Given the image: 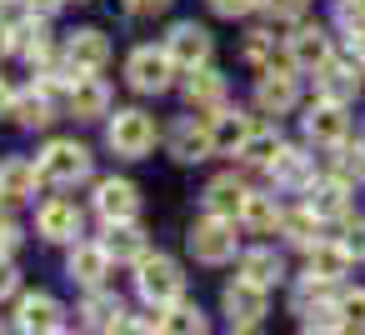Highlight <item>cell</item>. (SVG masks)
I'll list each match as a JSON object with an SVG mask.
<instances>
[{
	"label": "cell",
	"instance_id": "cell-1",
	"mask_svg": "<svg viewBox=\"0 0 365 335\" xmlns=\"http://www.w3.org/2000/svg\"><path fill=\"white\" fill-rule=\"evenodd\" d=\"M155 115L140 110V105H125V110H110L106 120V145L120 155V160H145L155 150Z\"/></svg>",
	"mask_w": 365,
	"mask_h": 335
},
{
	"label": "cell",
	"instance_id": "cell-2",
	"mask_svg": "<svg viewBox=\"0 0 365 335\" xmlns=\"http://www.w3.org/2000/svg\"><path fill=\"white\" fill-rule=\"evenodd\" d=\"M135 290H140V300L145 305H155V310H165V305H175V300H185V275H180V265L170 260V255H140L135 260Z\"/></svg>",
	"mask_w": 365,
	"mask_h": 335
},
{
	"label": "cell",
	"instance_id": "cell-3",
	"mask_svg": "<svg viewBox=\"0 0 365 335\" xmlns=\"http://www.w3.org/2000/svg\"><path fill=\"white\" fill-rule=\"evenodd\" d=\"M91 165H96L91 145L66 140V135L46 140V145H41V155H36V170H41V180H46V185H76V180H86V175H91Z\"/></svg>",
	"mask_w": 365,
	"mask_h": 335
},
{
	"label": "cell",
	"instance_id": "cell-4",
	"mask_svg": "<svg viewBox=\"0 0 365 335\" xmlns=\"http://www.w3.org/2000/svg\"><path fill=\"white\" fill-rule=\"evenodd\" d=\"M185 245H190V255H195L200 265H225V260H235L240 235H235V225H230L225 215H210V210H205L200 220H190Z\"/></svg>",
	"mask_w": 365,
	"mask_h": 335
},
{
	"label": "cell",
	"instance_id": "cell-5",
	"mask_svg": "<svg viewBox=\"0 0 365 335\" xmlns=\"http://www.w3.org/2000/svg\"><path fill=\"white\" fill-rule=\"evenodd\" d=\"M125 86L140 91V96H165L175 86V61L165 56V46H135L125 56Z\"/></svg>",
	"mask_w": 365,
	"mask_h": 335
},
{
	"label": "cell",
	"instance_id": "cell-6",
	"mask_svg": "<svg viewBox=\"0 0 365 335\" xmlns=\"http://www.w3.org/2000/svg\"><path fill=\"white\" fill-rule=\"evenodd\" d=\"M165 56L175 61V71H200L215 56V36L205 26H195V21H175L165 31Z\"/></svg>",
	"mask_w": 365,
	"mask_h": 335
},
{
	"label": "cell",
	"instance_id": "cell-7",
	"mask_svg": "<svg viewBox=\"0 0 365 335\" xmlns=\"http://www.w3.org/2000/svg\"><path fill=\"white\" fill-rule=\"evenodd\" d=\"M165 150L170 160L180 165H200L215 155V135H210V120H195V115H180L170 130H165Z\"/></svg>",
	"mask_w": 365,
	"mask_h": 335
},
{
	"label": "cell",
	"instance_id": "cell-8",
	"mask_svg": "<svg viewBox=\"0 0 365 335\" xmlns=\"http://www.w3.org/2000/svg\"><path fill=\"white\" fill-rule=\"evenodd\" d=\"M91 205H96V215H101L106 225L135 220V215H140V185H135V180H125V175H106V180H96Z\"/></svg>",
	"mask_w": 365,
	"mask_h": 335
},
{
	"label": "cell",
	"instance_id": "cell-9",
	"mask_svg": "<svg viewBox=\"0 0 365 335\" xmlns=\"http://www.w3.org/2000/svg\"><path fill=\"white\" fill-rule=\"evenodd\" d=\"M330 56H335V46H330V31H325V26L300 21V26L285 36V61H290V71H320Z\"/></svg>",
	"mask_w": 365,
	"mask_h": 335
},
{
	"label": "cell",
	"instance_id": "cell-10",
	"mask_svg": "<svg viewBox=\"0 0 365 335\" xmlns=\"http://www.w3.org/2000/svg\"><path fill=\"white\" fill-rule=\"evenodd\" d=\"M305 140H310L315 150H340V145L350 140V115H345V105L315 100V105L305 110Z\"/></svg>",
	"mask_w": 365,
	"mask_h": 335
},
{
	"label": "cell",
	"instance_id": "cell-11",
	"mask_svg": "<svg viewBox=\"0 0 365 335\" xmlns=\"http://www.w3.org/2000/svg\"><path fill=\"white\" fill-rule=\"evenodd\" d=\"M81 225H86V215H81V205L66 200V195H51V200L36 210V235L51 240V245H76Z\"/></svg>",
	"mask_w": 365,
	"mask_h": 335
},
{
	"label": "cell",
	"instance_id": "cell-12",
	"mask_svg": "<svg viewBox=\"0 0 365 335\" xmlns=\"http://www.w3.org/2000/svg\"><path fill=\"white\" fill-rule=\"evenodd\" d=\"M66 71L71 76H96V71H106L110 66V36L106 31H96V26H86V31H76L71 41H66Z\"/></svg>",
	"mask_w": 365,
	"mask_h": 335
},
{
	"label": "cell",
	"instance_id": "cell-13",
	"mask_svg": "<svg viewBox=\"0 0 365 335\" xmlns=\"http://www.w3.org/2000/svg\"><path fill=\"white\" fill-rule=\"evenodd\" d=\"M66 115H76V120H106L110 115V86L101 76H76L71 96H66Z\"/></svg>",
	"mask_w": 365,
	"mask_h": 335
},
{
	"label": "cell",
	"instance_id": "cell-14",
	"mask_svg": "<svg viewBox=\"0 0 365 335\" xmlns=\"http://www.w3.org/2000/svg\"><path fill=\"white\" fill-rule=\"evenodd\" d=\"M355 91H360V66L355 61H325L320 71H315V100H335V105H345V100H355Z\"/></svg>",
	"mask_w": 365,
	"mask_h": 335
},
{
	"label": "cell",
	"instance_id": "cell-15",
	"mask_svg": "<svg viewBox=\"0 0 365 335\" xmlns=\"http://www.w3.org/2000/svg\"><path fill=\"white\" fill-rule=\"evenodd\" d=\"M16 330L26 335H61V300L36 290V295H21L16 305Z\"/></svg>",
	"mask_w": 365,
	"mask_h": 335
},
{
	"label": "cell",
	"instance_id": "cell-16",
	"mask_svg": "<svg viewBox=\"0 0 365 335\" xmlns=\"http://www.w3.org/2000/svg\"><path fill=\"white\" fill-rule=\"evenodd\" d=\"M300 100V86H295V71H265L255 81V105L265 115H290Z\"/></svg>",
	"mask_w": 365,
	"mask_h": 335
},
{
	"label": "cell",
	"instance_id": "cell-17",
	"mask_svg": "<svg viewBox=\"0 0 365 335\" xmlns=\"http://www.w3.org/2000/svg\"><path fill=\"white\" fill-rule=\"evenodd\" d=\"M220 305H225V315H230V325H255V320L265 315V285H255V280H245V275H235V280L225 285V295H220Z\"/></svg>",
	"mask_w": 365,
	"mask_h": 335
},
{
	"label": "cell",
	"instance_id": "cell-18",
	"mask_svg": "<svg viewBox=\"0 0 365 335\" xmlns=\"http://www.w3.org/2000/svg\"><path fill=\"white\" fill-rule=\"evenodd\" d=\"M66 270H71V280H76V285L101 290V280H106V270H110V250H106V245H96V240H76V245H71Z\"/></svg>",
	"mask_w": 365,
	"mask_h": 335
},
{
	"label": "cell",
	"instance_id": "cell-19",
	"mask_svg": "<svg viewBox=\"0 0 365 335\" xmlns=\"http://www.w3.org/2000/svg\"><path fill=\"white\" fill-rule=\"evenodd\" d=\"M350 190H355V185L325 175V180H310V185H305V205H310L320 220H345V215H350Z\"/></svg>",
	"mask_w": 365,
	"mask_h": 335
},
{
	"label": "cell",
	"instance_id": "cell-20",
	"mask_svg": "<svg viewBox=\"0 0 365 335\" xmlns=\"http://www.w3.org/2000/svg\"><path fill=\"white\" fill-rule=\"evenodd\" d=\"M350 250L340 245V240H320V245H310L305 250V275L310 280H325V285H335V280H345L350 275Z\"/></svg>",
	"mask_w": 365,
	"mask_h": 335
},
{
	"label": "cell",
	"instance_id": "cell-21",
	"mask_svg": "<svg viewBox=\"0 0 365 335\" xmlns=\"http://www.w3.org/2000/svg\"><path fill=\"white\" fill-rule=\"evenodd\" d=\"M36 185H46L41 170H36V160H26V155L0 160V200H11V205H16V200H31Z\"/></svg>",
	"mask_w": 365,
	"mask_h": 335
},
{
	"label": "cell",
	"instance_id": "cell-22",
	"mask_svg": "<svg viewBox=\"0 0 365 335\" xmlns=\"http://www.w3.org/2000/svg\"><path fill=\"white\" fill-rule=\"evenodd\" d=\"M245 195H250V185L240 180V175H215L205 190H200V205L210 210V215H240V205H245Z\"/></svg>",
	"mask_w": 365,
	"mask_h": 335
},
{
	"label": "cell",
	"instance_id": "cell-23",
	"mask_svg": "<svg viewBox=\"0 0 365 335\" xmlns=\"http://www.w3.org/2000/svg\"><path fill=\"white\" fill-rule=\"evenodd\" d=\"M250 130H255V120H250L245 110H230V105H220V110L210 115V135H215V155H220V150H230V155H235V150L245 145V135H250Z\"/></svg>",
	"mask_w": 365,
	"mask_h": 335
},
{
	"label": "cell",
	"instance_id": "cell-24",
	"mask_svg": "<svg viewBox=\"0 0 365 335\" xmlns=\"http://www.w3.org/2000/svg\"><path fill=\"white\" fill-rule=\"evenodd\" d=\"M185 100H190V110H220V105H225V76L210 71V66L190 71V81H185Z\"/></svg>",
	"mask_w": 365,
	"mask_h": 335
},
{
	"label": "cell",
	"instance_id": "cell-25",
	"mask_svg": "<svg viewBox=\"0 0 365 335\" xmlns=\"http://www.w3.org/2000/svg\"><path fill=\"white\" fill-rule=\"evenodd\" d=\"M280 150H285V145H280V130H275V125H255V130L245 135V145L235 150V160H240V165H255V170H270Z\"/></svg>",
	"mask_w": 365,
	"mask_h": 335
},
{
	"label": "cell",
	"instance_id": "cell-26",
	"mask_svg": "<svg viewBox=\"0 0 365 335\" xmlns=\"http://www.w3.org/2000/svg\"><path fill=\"white\" fill-rule=\"evenodd\" d=\"M155 330H160V335H210V320H205V310H200V305L175 300V305H165V310H160Z\"/></svg>",
	"mask_w": 365,
	"mask_h": 335
},
{
	"label": "cell",
	"instance_id": "cell-27",
	"mask_svg": "<svg viewBox=\"0 0 365 335\" xmlns=\"http://www.w3.org/2000/svg\"><path fill=\"white\" fill-rule=\"evenodd\" d=\"M240 61H245V66H255L260 76H265V71H275V61L290 71V61H285V41L275 46V31H250V36H245V46H240Z\"/></svg>",
	"mask_w": 365,
	"mask_h": 335
},
{
	"label": "cell",
	"instance_id": "cell-28",
	"mask_svg": "<svg viewBox=\"0 0 365 335\" xmlns=\"http://www.w3.org/2000/svg\"><path fill=\"white\" fill-rule=\"evenodd\" d=\"M280 215H285V210L275 205V195H260V190H250L235 220H240L250 235H270V230H280Z\"/></svg>",
	"mask_w": 365,
	"mask_h": 335
},
{
	"label": "cell",
	"instance_id": "cell-29",
	"mask_svg": "<svg viewBox=\"0 0 365 335\" xmlns=\"http://www.w3.org/2000/svg\"><path fill=\"white\" fill-rule=\"evenodd\" d=\"M240 275L270 290V285H280V280H285V260H280L270 245H255V250H245V255H240Z\"/></svg>",
	"mask_w": 365,
	"mask_h": 335
},
{
	"label": "cell",
	"instance_id": "cell-30",
	"mask_svg": "<svg viewBox=\"0 0 365 335\" xmlns=\"http://www.w3.org/2000/svg\"><path fill=\"white\" fill-rule=\"evenodd\" d=\"M101 245L110 250V260H140L145 255V230L135 220H120V225H106V240Z\"/></svg>",
	"mask_w": 365,
	"mask_h": 335
},
{
	"label": "cell",
	"instance_id": "cell-31",
	"mask_svg": "<svg viewBox=\"0 0 365 335\" xmlns=\"http://www.w3.org/2000/svg\"><path fill=\"white\" fill-rule=\"evenodd\" d=\"M270 180H275V185H290V190H295V185L305 190V185L315 180V175H310V155H305V150H290V145H285V150L275 155V165H270Z\"/></svg>",
	"mask_w": 365,
	"mask_h": 335
},
{
	"label": "cell",
	"instance_id": "cell-32",
	"mask_svg": "<svg viewBox=\"0 0 365 335\" xmlns=\"http://www.w3.org/2000/svg\"><path fill=\"white\" fill-rule=\"evenodd\" d=\"M280 230H285V240H290V245H300V250L320 245V215H315L310 205L285 210V215H280Z\"/></svg>",
	"mask_w": 365,
	"mask_h": 335
},
{
	"label": "cell",
	"instance_id": "cell-33",
	"mask_svg": "<svg viewBox=\"0 0 365 335\" xmlns=\"http://www.w3.org/2000/svg\"><path fill=\"white\" fill-rule=\"evenodd\" d=\"M81 315H86V325H91V330H106V335H110V330H115V320L125 315V305H120L110 290H91V295H86V305H81Z\"/></svg>",
	"mask_w": 365,
	"mask_h": 335
},
{
	"label": "cell",
	"instance_id": "cell-34",
	"mask_svg": "<svg viewBox=\"0 0 365 335\" xmlns=\"http://www.w3.org/2000/svg\"><path fill=\"white\" fill-rule=\"evenodd\" d=\"M56 110H61V105H51L41 91H31V96H21V100H16V110H11V115H16V125H26V130H46V125L56 120Z\"/></svg>",
	"mask_w": 365,
	"mask_h": 335
},
{
	"label": "cell",
	"instance_id": "cell-35",
	"mask_svg": "<svg viewBox=\"0 0 365 335\" xmlns=\"http://www.w3.org/2000/svg\"><path fill=\"white\" fill-rule=\"evenodd\" d=\"M330 155H335V165H330L335 180H345V185H360V180H365V140H360V145L345 140V145L330 150Z\"/></svg>",
	"mask_w": 365,
	"mask_h": 335
},
{
	"label": "cell",
	"instance_id": "cell-36",
	"mask_svg": "<svg viewBox=\"0 0 365 335\" xmlns=\"http://www.w3.org/2000/svg\"><path fill=\"white\" fill-rule=\"evenodd\" d=\"M335 305H340V325L350 335H365V290H345Z\"/></svg>",
	"mask_w": 365,
	"mask_h": 335
},
{
	"label": "cell",
	"instance_id": "cell-37",
	"mask_svg": "<svg viewBox=\"0 0 365 335\" xmlns=\"http://www.w3.org/2000/svg\"><path fill=\"white\" fill-rule=\"evenodd\" d=\"M340 225H345V235H340V245H345V250H350L355 260H365V220H360V215H345Z\"/></svg>",
	"mask_w": 365,
	"mask_h": 335
},
{
	"label": "cell",
	"instance_id": "cell-38",
	"mask_svg": "<svg viewBox=\"0 0 365 335\" xmlns=\"http://www.w3.org/2000/svg\"><path fill=\"white\" fill-rule=\"evenodd\" d=\"M205 6H210L215 16H225V21H240V16L260 11V0H205Z\"/></svg>",
	"mask_w": 365,
	"mask_h": 335
},
{
	"label": "cell",
	"instance_id": "cell-39",
	"mask_svg": "<svg viewBox=\"0 0 365 335\" xmlns=\"http://www.w3.org/2000/svg\"><path fill=\"white\" fill-rule=\"evenodd\" d=\"M110 335H160V330H155V320H150V315H120Z\"/></svg>",
	"mask_w": 365,
	"mask_h": 335
},
{
	"label": "cell",
	"instance_id": "cell-40",
	"mask_svg": "<svg viewBox=\"0 0 365 335\" xmlns=\"http://www.w3.org/2000/svg\"><path fill=\"white\" fill-rule=\"evenodd\" d=\"M120 11H125V16H135V21H145V16L170 11V0H120Z\"/></svg>",
	"mask_w": 365,
	"mask_h": 335
},
{
	"label": "cell",
	"instance_id": "cell-41",
	"mask_svg": "<svg viewBox=\"0 0 365 335\" xmlns=\"http://www.w3.org/2000/svg\"><path fill=\"white\" fill-rule=\"evenodd\" d=\"M260 6H265L275 21H300V16H305V0H260Z\"/></svg>",
	"mask_w": 365,
	"mask_h": 335
},
{
	"label": "cell",
	"instance_id": "cell-42",
	"mask_svg": "<svg viewBox=\"0 0 365 335\" xmlns=\"http://www.w3.org/2000/svg\"><path fill=\"white\" fill-rule=\"evenodd\" d=\"M16 290H21V270H16L11 255H0V300H11Z\"/></svg>",
	"mask_w": 365,
	"mask_h": 335
},
{
	"label": "cell",
	"instance_id": "cell-43",
	"mask_svg": "<svg viewBox=\"0 0 365 335\" xmlns=\"http://www.w3.org/2000/svg\"><path fill=\"white\" fill-rule=\"evenodd\" d=\"M21 250V225L11 215H0V255H16Z\"/></svg>",
	"mask_w": 365,
	"mask_h": 335
},
{
	"label": "cell",
	"instance_id": "cell-44",
	"mask_svg": "<svg viewBox=\"0 0 365 335\" xmlns=\"http://www.w3.org/2000/svg\"><path fill=\"white\" fill-rule=\"evenodd\" d=\"M21 6H26L31 16H41V21H46V16H56V11L66 6V0H21Z\"/></svg>",
	"mask_w": 365,
	"mask_h": 335
},
{
	"label": "cell",
	"instance_id": "cell-45",
	"mask_svg": "<svg viewBox=\"0 0 365 335\" xmlns=\"http://www.w3.org/2000/svg\"><path fill=\"white\" fill-rule=\"evenodd\" d=\"M16 100H21V96H16V86L0 76V115H11V110H16Z\"/></svg>",
	"mask_w": 365,
	"mask_h": 335
},
{
	"label": "cell",
	"instance_id": "cell-46",
	"mask_svg": "<svg viewBox=\"0 0 365 335\" xmlns=\"http://www.w3.org/2000/svg\"><path fill=\"white\" fill-rule=\"evenodd\" d=\"M305 335H350L345 325H305Z\"/></svg>",
	"mask_w": 365,
	"mask_h": 335
},
{
	"label": "cell",
	"instance_id": "cell-47",
	"mask_svg": "<svg viewBox=\"0 0 365 335\" xmlns=\"http://www.w3.org/2000/svg\"><path fill=\"white\" fill-rule=\"evenodd\" d=\"M0 56H11V21L0 16Z\"/></svg>",
	"mask_w": 365,
	"mask_h": 335
},
{
	"label": "cell",
	"instance_id": "cell-48",
	"mask_svg": "<svg viewBox=\"0 0 365 335\" xmlns=\"http://www.w3.org/2000/svg\"><path fill=\"white\" fill-rule=\"evenodd\" d=\"M230 335H260V325H230Z\"/></svg>",
	"mask_w": 365,
	"mask_h": 335
},
{
	"label": "cell",
	"instance_id": "cell-49",
	"mask_svg": "<svg viewBox=\"0 0 365 335\" xmlns=\"http://www.w3.org/2000/svg\"><path fill=\"white\" fill-rule=\"evenodd\" d=\"M16 11V0H0V16H11Z\"/></svg>",
	"mask_w": 365,
	"mask_h": 335
},
{
	"label": "cell",
	"instance_id": "cell-50",
	"mask_svg": "<svg viewBox=\"0 0 365 335\" xmlns=\"http://www.w3.org/2000/svg\"><path fill=\"white\" fill-rule=\"evenodd\" d=\"M0 335H11V325H6V320H0Z\"/></svg>",
	"mask_w": 365,
	"mask_h": 335
},
{
	"label": "cell",
	"instance_id": "cell-51",
	"mask_svg": "<svg viewBox=\"0 0 365 335\" xmlns=\"http://www.w3.org/2000/svg\"><path fill=\"white\" fill-rule=\"evenodd\" d=\"M81 6H86V0H81Z\"/></svg>",
	"mask_w": 365,
	"mask_h": 335
}]
</instances>
